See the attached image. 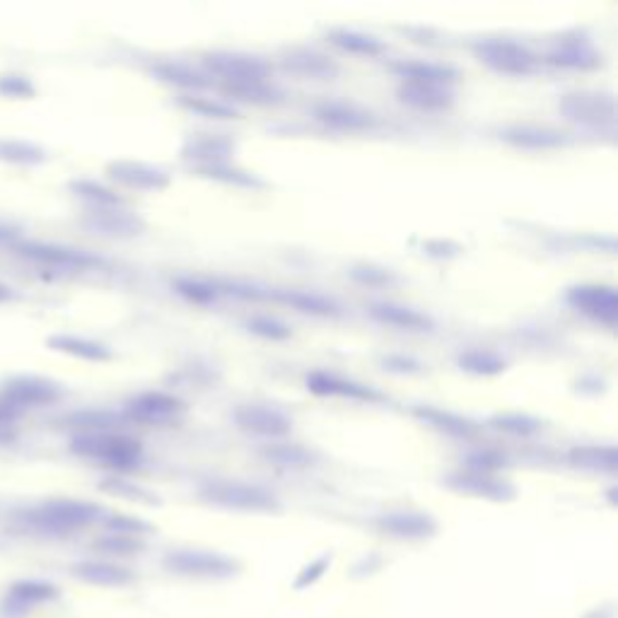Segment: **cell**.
I'll return each mask as SVG.
<instances>
[{"mask_svg": "<svg viewBox=\"0 0 618 618\" xmlns=\"http://www.w3.org/2000/svg\"><path fill=\"white\" fill-rule=\"evenodd\" d=\"M49 346L54 348L58 353H66L73 355V358L78 360H87V363H107V360L114 358V353L109 351V346H104V343L92 341V338H83V336H54L49 338Z\"/></svg>", "mask_w": 618, "mask_h": 618, "instance_id": "35", "label": "cell"}, {"mask_svg": "<svg viewBox=\"0 0 618 618\" xmlns=\"http://www.w3.org/2000/svg\"><path fill=\"white\" fill-rule=\"evenodd\" d=\"M307 392L314 396H331V399H351V401H367V404H375L382 401V394L375 392L372 387L365 384L346 380V377L336 375V372L326 370H314L305 377Z\"/></svg>", "mask_w": 618, "mask_h": 618, "instance_id": "18", "label": "cell"}, {"mask_svg": "<svg viewBox=\"0 0 618 618\" xmlns=\"http://www.w3.org/2000/svg\"><path fill=\"white\" fill-rule=\"evenodd\" d=\"M95 546L102 553H109V556H133V553H141L145 548L143 539H136V536H121V534L102 536V539H97Z\"/></svg>", "mask_w": 618, "mask_h": 618, "instance_id": "45", "label": "cell"}, {"mask_svg": "<svg viewBox=\"0 0 618 618\" xmlns=\"http://www.w3.org/2000/svg\"><path fill=\"white\" fill-rule=\"evenodd\" d=\"M235 150L237 145L227 133H196V136H189L184 141L182 157L198 169L232 162Z\"/></svg>", "mask_w": 618, "mask_h": 618, "instance_id": "17", "label": "cell"}, {"mask_svg": "<svg viewBox=\"0 0 618 618\" xmlns=\"http://www.w3.org/2000/svg\"><path fill=\"white\" fill-rule=\"evenodd\" d=\"M503 143L515 150H527V153H548V150L565 148L570 143L568 133L561 128L546 124H512L500 131Z\"/></svg>", "mask_w": 618, "mask_h": 618, "instance_id": "16", "label": "cell"}, {"mask_svg": "<svg viewBox=\"0 0 618 618\" xmlns=\"http://www.w3.org/2000/svg\"><path fill=\"white\" fill-rule=\"evenodd\" d=\"M326 37H329V42L334 44L338 51H343V54H351V56L377 58V56H382L384 51H387V44H384L382 39H377L375 34L360 32V29L336 27V29H331Z\"/></svg>", "mask_w": 618, "mask_h": 618, "instance_id": "32", "label": "cell"}, {"mask_svg": "<svg viewBox=\"0 0 618 618\" xmlns=\"http://www.w3.org/2000/svg\"><path fill=\"white\" fill-rule=\"evenodd\" d=\"M179 107L186 109L189 114L203 116V119L213 121H237L242 119V109L230 104L227 99L203 97V95H184L179 99Z\"/></svg>", "mask_w": 618, "mask_h": 618, "instance_id": "36", "label": "cell"}, {"mask_svg": "<svg viewBox=\"0 0 618 618\" xmlns=\"http://www.w3.org/2000/svg\"><path fill=\"white\" fill-rule=\"evenodd\" d=\"M71 189L80 198H85L92 208H109V206H124V198L116 194L109 186L92 182V179H78L71 184Z\"/></svg>", "mask_w": 618, "mask_h": 618, "instance_id": "41", "label": "cell"}, {"mask_svg": "<svg viewBox=\"0 0 618 618\" xmlns=\"http://www.w3.org/2000/svg\"><path fill=\"white\" fill-rule=\"evenodd\" d=\"M107 174L109 179L119 186H126V189L131 191H150V194L165 191L169 189V184H172V174H169L167 169L138 160L109 162Z\"/></svg>", "mask_w": 618, "mask_h": 618, "instance_id": "15", "label": "cell"}, {"mask_svg": "<svg viewBox=\"0 0 618 618\" xmlns=\"http://www.w3.org/2000/svg\"><path fill=\"white\" fill-rule=\"evenodd\" d=\"M505 464V454H500L498 450H476L466 457V469L478 471V474H495Z\"/></svg>", "mask_w": 618, "mask_h": 618, "instance_id": "46", "label": "cell"}, {"mask_svg": "<svg viewBox=\"0 0 618 618\" xmlns=\"http://www.w3.org/2000/svg\"><path fill=\"white\" fill-rule=\"evenodd\" d=\"M124 413L128 421L133 423L165 428V425L177 423L179 418L184 416L186 404L179 396L160 392V389H150V392H141L133 396V399H128Z\"/></svg>", "mask_w": 618, "mask_h": 618, "instance_id": "9", "label": "cell"}, {"mask_svg": "<svg viewBox=\"0 0 618 618\" xmlns=\"http://www.w3.org/2000/svg\"><path fill=\"white\" fill-rule=\"evenodd\" d=\"M312 116L324 128L338 133H363L370 131L377 124L375 114L370 109L360 107L355 102H346V99H324L312 107Z\"/></svg>", "mask_w": 618, "mask_h": 618, "instance_id": "12", "label": "cell"}, {"mask_svg": "<svg viewBox=\"0 0 618 618\" xmlns=\"http://www.w3.org/2000/svg\"><path fill=\"white\" fill-rule=\"evenodd\" d=\"M329 565H331V556H319L317 561L305 565V568L300 570V575H297L295 590H307V587L317 585V582L324 577L326 570H329Z\"/></svg>", "mask_w": 618, "mask_h": 618, "instance_id": "47", "label": "cell"}, {"mask_svg": "<svg viewBox=\"0 0 618 618\" xmlns=\"http://www.w3.org/2000/svg\"><path fill=\"white\" fill-rule=\"evenodd\" d=\"M247 329H249V334L264 338V341H271V343L288 341V338L293 336L290 326L281 322L278 317H271V314H256V317H252L247 322Z\"/></svg>", "mask_w": 618, "mask_h": 618, "instance_id": "42", "label": "cell"}, {"mask_svg": "<svg viewBox=\"0 0 618 618\" xmlns=\"http://www.w3.org/2000/svg\"><path fill=\"white\" fill-rule=\"evenodd\" d=\"M198 498L213 507L235 512H276L281 507V500L266 486L237 481V478H213V481L201 483Z\"/></svg>", "mask_w": 618, "mask_h": 618, "instance_id": "2", "label": "cell"}, {"mask_svg": "<svg viewBox=\"0 0 618 618\" xmlns=\"http://www.w3.org/2000/svg\"><path fill=\"white\" fill-rule=\"evenodd\" d=\"M227 102L230 104H247V107H276L283 102V90L273 85L271 80L264 83H244V85H225L223 87Z\"/></svg>", "mask_w": 618, "mask_h": 618, "instance_id": "33", "label": "cell"}, {"mask_svg": "<svg viewBox=\"0 0 618 618\" xmlns=\"http://www.w3.org/2000/svg\"><path fill=\"white\" fill-rule=\"evenodd\" d=\"M568 464L594 474H614L618 469V454L614 445H575L568 452Z\"/></svg>", "mask_w": 618, "mask_h": 618, "instance_id": "34", "label": "cell"}, {"mask_svg": "<svg viewBox=\"0 0 618 618\" xmlns=\"http://www.w3.org/2000/svg\"><path fill=\"white\" fill-rule=\"evenodd\" d=\"M71 573L75 580L85 582V585L112 587V590H119V587L131 585L136 580L131 570L112 561H80L73 565Z\"/></svg>", "mask_w": 618, "mask_h": 618, "instance_id": "27", "label": "cell"}, {"mask_svg": "<svg viewBox=\"0 0 618 618\" xmlns=\"http://www.w3.org/2000/svg\"><path fill=\"white\" fill-rule=\"evenodd\" d=\"M445 486L452 488L454 493L469 495V498L491 500V503H510L517 498L515 486L505 478H498L495 474H478V471H452L445 478Z\"/></svg>", "mask_w": 618, "mask_h": 618, "instance_id": "13", "label": "cell"}, {"mask_svg": "<svg viewBox=\"0 0 618 618\" xmlns=\"http://www.w3.org/2000/svg\"><path fill=\"white\" fill-rule=\"evenodd\" d=\"M413 416H416L421 423L428 425V428L437 430V433L457 437V440H469V437L476 435V425L471 423L469 418L459 416V413L445 411V408L416 406L413 408Z\"/></svg>", "mask_w": 618, "mask_h": 618, "instance_id": "30", "label": "cell"}, {"mask_svg": "<svg viewBox=\"0 0 618 618\" xmlns=\"http://www.w3.org/2000/svg\"><path fill=\"white\" fill-rule=\"evenodd\" d=\"M261 457L266 459L268 464L278 466V469L285 471H305L312 469L314 464H317V452L309 450L305 445H297V442H268L264 445V450H261Z\"/></svg>", "mask_w": 618, "mask_h": 618, "instance_id": "31", "label": "cell"}, {"mask_svg": "<svg viewBox=\"0 0 618 618\" xmlns=\"http://www.w3.org/2000/svg\"><path fill=\"white\" fill-rule=\"evenodd\" d=\"M15 440V430L8 428V425H0V445H5V442H13Z\"/></svg>", "mask_w": 618, "mask_h": 618, "instance_id": "52", "label": "cell"}, {"mask_svg": "<svg viewBox=\"0 0 618 618\" xmlns=\"http://www.w3.org/2000/svg\"><path fill=\"white\" fill-rule=\"evenodd\" d=\"M491 428L512 437H532L541 430V421L529 413H498L491 418Z\"/></svg>", "mask_w": 618, "mask_h": 618, "instance_id": "40", "label": "cell"}, {"mask_svg": "<svg viewBox=\"0 0 618 618\" xmlns=\"http://www.w3.org/2000/svg\"><path fill=\"white\" fill-rule=\"evenodd\" d=\"M348 273H351V278L355 283L367 285V288H387V285H392L396 281V276L389 271V268H382L375 264H358V266H353Z\"/></svg>", "mask_w": 618, "mask_h": 618, "instance_id": "44", "label": "cell"}, {"mask_svg": "<svg viewBox=\"0 0 618 618\" xmlns=\"http://www.w3.org/2000/svg\"><path fill=\"white\" fill-rule=\"evenodd\" d=\"M8 297H10V290L5 288V285H0V302H3V300H8Z\"/></svg>", "mask_w": 618, "mask_h": 618, "instance_id": "54", "label": "cell"}, {"mask_svg": "<svg viewBox=\"0 0 618 618\" xmlns=\"http://www.w3.org/2000/svg\"><path fill=\"white\" fill-rule=\"evenodd\" d=\"M281 66L302 80H336L341 73L334 58L322 54V51L307 49V46H293L285 51L281 56Z\"/></svg>", "mask_w": 618, "mask_h": 618, "instance_id": "21", "label": "cell"}, {"mask_svg": "<svg viewBox=\"0 0 618 618\" xmlns=\"http://www.w3.org/2000/svg\"><path fill=\"white\" fill-rule=\"evenodd\" d=\"M201 63L208 78L223 80V87L271 80V66L264 58L244 51H206Z\"/></svg>", "mask_w": 618, "mask_h": 618, "instance_id": "7", "label": "cell"}, {"mask_svg": "<svg viewBox=\"0 0 618 618\" xmlns=\"http://www.w3.org/2000/svg\"><path fill=\"white\" fill-rule=\"evenodd\" d=\"M58 597H61V590H58L54 582L17 580L8 587V592H5L3 606L8 609V614L25 616L29 611L37 609V606L56 602Z\"/></svg>", "mask_w": 618, "mask_h": 618, "instance_id": "22", "label": "cell"}, {"mask_svg": "<svg viewBox=\"0 0 618 618\" xmlns=\"http://www.w3.org/2000/svg\"><path fill=\"white\" fill-rule=\"evenodd\" d=\"M71 450L78 457L119 471H131L143 462V445L136 437L121 433H83L73 437Z\"/></svg>", "mask_w": 618, "mask_h": 618, "instance_id": "3", "label": "cell"}, {"mask_svg": "<svg viewBox=\"0 0 618 618\" xmlns=\"http://www.w3.org/2000/svg\"><path fill=\"white\" fill-rule=\"evenodd\" d=\"M565 302L582 317L602 326H616L618 322V293L609 283L573 285L565 293Z\"/></svg>", "mask_w": 618, "mask_h": 618, "instance_id": "10", "label": "cell"}, {"mask_svg": "<svg viewBox=\"0 0 618 618\" xmlns=\"http://www.w3.org/2000/svg\"><path fill=\"white\" fill-rule=\"evenodd\" d=\"M162 565L174 575L198 577V580H227L235 577L242 565L237 558L227 556V553L213 551V548H172L162 558Z\"/></svg>", "mask_w": 618, "mask_h": 618, "instance_id": "5", "label": "cell"}, {"mask_svg": "<svg viewBox=\"0 0 618 618\" xmlns=\"http://www.w3.org/2000/svg\"><path fill=\"white\" fill-rule=\"evenodd\" d=\"M377 529L399 541H428L433 539L440 524L430 512L423 510H389L377 517Z\"/></svg>", "mask_w": 618, "mask_h": 618, "instance_id": "14", "label": "cell"}, {"mask_svg": "<svg viewBox=\"0 0 618 618\" xmlns=\"http://www.w3.org/2000/svg\"><path fill=\"white\" fill-rule=\"evenodd\" d=\"M104 527H107L109 534L136 536V539H143L145 534L153 532V524L141 520V517H131V515H107L104 517Z\"/></svg>", "mask_w": 618, "mask_h": 618, "instance_id": "43", "label": "cell"}, {"mask_svg": "<svg viewBox=\"0 0 618 618\" xmlns=\"http://www.w3.org/2000/svg\"><path fill=\"white\" fill-rule=\"evenodd\" d=\"M384 370L394 372V375H413V372H421V363H418L416 358H411V355H387V358L382 360Z\"/></svg>", "mask_w": 618, "mask_h": 618, "instance_id": "49", "label": "cell"}, {"mask_svg": "<svg viewBox=\"0 0 618 618\" xmlns=\"http://www.w3.org/2000/svg\"><path fill=\"white\" fill-rule=\"evenodd\" d=\"M20 416H22L20 408H15L13 404H8L5 399H0V425H8V428H13V423Z\"/></svg>", "mask_w": 618, "mask_h": 618, "instance_id": "51", "label": "cell"}, {"mask_svg": "<svg viewBox=\"0 0 618 618\" xmlns=\"http://www.w3.org/2000/svg\"><path fill=\"white\" fill-rule=\"evenodd\" d=\"M0 92L13 97H27L32 95V85H29V80L22 78V75H8V78L0 80Z\"/></svg>", "mask_w": 618, "mask_h": 618, "instance_id": "50", "label": "cell"}, {"mask_svg": "<svg viewBox=\"0 0 618 618\" xmlns=\"http://www.w3.org/2000/svg\"><path fill=\"white\" fill-rule=\"evenodd\" d=\"M87 227L107 237H138L145 232V220L133 211H126L124 206H109V208H92L85 218Z\"/></svg>", "mask_w": 618, "mask_h": 618, "instance_id": "24", "label": "cell"}, {"mask_svg": "<svg viewBox=\"0 0 618 618\" xmlns=\"http://www.w3.org/2000/svg\"><path fill=\"white\" fill-rule=\"evenodd\" d=\"M457 365L474 377H495L507 370V360L491 348H466L457 355Z\"/></svg>", "mask_w": 618, "mask_h": 618, "instance_id": "37", "label": "cell"}, {"mask_svg": "<svg viewBox=\"0 0 618 618\" xmlns=\"http://www.w3.org/2000/svg\"><path fill=\"white\" fill-rule=\"evenodd\" d=\"M153 75L160 83L177 87V90L189 92V95H198V92L208 90V87L213 85V80L208 78L206 71H198V68L182 61L157 63V66H153Z\"/></svg>", "mask_w": 618, "mask_h": 618, "instance_id": "28", "label": "cell"}, {"mask_svg": "<svg viewBox=\"0 0 618 618\" xmlns=\"http://www.w3.org/2000/svg\"><path fill=\"white\" fill-rule=\"evenodd\" d=\"M396 99L413 112L442 114L454 107V87L428 85V83H399Z\"/></svg>", "mask_w": 618, "mask_h": 618, "instance_id": "19", "label": "cell"}, {"mask_svg": "<svg viewBox=\"0 0 618 618\" xmlns=\"http://www.w3.org/2000/svg\"><path fill=\"white\" fill-rule=\"evenodd\" d=\"M585 618H611V614H609V611L597 609V611H592V614H587Z\"/></svg>", "mask_w": 618, "mask_h": 618, "instance_id": "53", "label": "cell"}, {"mask_svg": "<svg viewBox=\"0 0 618 618\" xmlns=\"http://www.w3.org/2000/svg\"><path fill=\"white\" fill-rule=\"evenodd\" d=\"M370 317L377 324L389 326V329L406 331V334H428L435 329V322L430 314L411 305H401V302H375L370 305Z\"/></svg>", "mask_w": 618, "mask_h": 618, "instance_id": "20", "label": "cell"}, {"mask_svg": "<svg viewBox=\"0 0 618 618\" xmlns=\"http://www.w3.org/2000/svg\"><path fill=\"white\" fill-rule=\"evenodd\" d=\"M172 288H174V293L182 295L186 302H191V305H196V307L215 305V302H218V297H220L218 285L206 281V278L182 276L172 283Z\"/></svg>", "mask_w": 618, "mask_h": 618, "instance_id": "39", "label": "cell"}, {"mask_svg": "<svg viewBox=\"0 0 618 618\" xmlns=\"http://www.w3.org/2000/svg\"><path fill=\"white\" fill-rule=\"evenodd\" d=\"M107 517V510L92 500H75V498H56L22 512V522L34 532L46 536H68L80 532V529L92 527L99 520Z\"/></svg>", "mask_w": 618, "mask_h": 618, "instance_id": "1", "label": "cell"}, {"mask_svg": "<svg viewBox=\"0 0 618 618\" xmlns=\"http://www.w3.org/2000/svg\"><path fill=\"white\" fill-rule=\"evenodd\" d=\"M20 252L22 256H27V259L39 261V264L61 268H90L99 264L97 256L80 252V249L56 247V244H27V247H20Z\"/></svg>", "mask_w": 618, "mask_h": 618, "instance_id": "29", "label": "cell"}, {"mask_svg": "<svg viewBox=\"0 0 618 618\" xmlns=\"http://www.w3.org/2000/svg\"><path fill=\"white\" fill-rule=\"evenodd\" d=\"M201 177L213 179V182L227 184V186H237V189H261L264 182L256 177L254 172H247V169L237 167L235 162H223V165H211V167H198L196 169Z\"/></svg>", "mask_w": 618, "mask_h": 618, "instance_id": "38", "label": "cell"}, {"mask_svg": "<svg viewBox=\"0 0 618 618\" xmlns=\"http://www.w3.org/2000/svg\"><path fill=\"white\" fill-rule=\"evenodd\" d=\"M0 157L3 160H13V162H39L44 157V153L34 145L27 143H0Z\"/></svg>", "mask_w": 618, "mask_h": 618, "instance_id": "48", "label": "cell"}, {"mask_svg": "<svg viewBox=\"0 0 618 618\" xmlns=\"http://www.w3.org/2000/svg\"><path fill=\"white\" fill-rule=\"evenodd\" d=\"M392 71L401 83H428V85H447L454 87L462 78L459 68L452 63L425 61V58H401L392 66Z\"/></svg>", "mask_w": 618, "mask_h": 618, "instance_id": "23", "label": "cell"}, {"mask_svg": "<svg viewBox=\"0 0 618 618\" xmlns=\"http://www.w3.org/2000/svg\"><path fill=\"white\" fill-rule=\"evenodd\" d=\"M0 399L20 408V411L27 406H49L61 399V387L56 382L42 380V377H17L5 387Z\"/></svg>", "mask_w": 618, "mask_h": 618, "instance_id": "25", "label": "cell"}, {"mask_svg": "<svg viewBox=\"0 0 618 618\" xmlns=\"http://www.w3.org/2000/svg\"><path fill=\"white\" fill-rule=\"evenodd\" d=\"M232 421L242 433L261 437V440L268 442H278L285 440L290 433H293L295 421L290 413H285L283 408L273 406V404H239L235 411H232Z\"/></svg>", "mask_w": 618, "mask_h": 618, "instance_id": "8", "label": "cell"}, {"mask_svg": "<svg viewBox=\"0 0 618 618\" xmlns=\"http://www.w3.org/2000/svg\"><path fill=\"white\" fill-rule=\"evenodd\" d=\"M471 54L481 66L498 75L524 78L539 68V56L527 44L507 37H483L471 44Z\"/></svg>", "mask_w": 618, "mask_h": 618, "instance_id": "4", "label": "cell"}, {"mask_svg": "<svg viewBox=\"0 0 618 618\" xmlns=\"http://www.w3.org/2000/svg\"><path fill=\"white\" fill-rule=\"evenodd\" d=\"M546 61L561 71L590 73L602 68L604 54L594 46L592 39L582 37V34H565L548 49Z\"/></svg>", "mask_w": 618, "mask_h": 618, "instance_id": "11", "label": "cell"}, {"mask_svg": "<svg viewBox=\"0 0 618 618\" xmlns=\"http://www.w3.org/2000/svg\"><path fill=\"white\" fill-rule=\"evenodd\" d=\"M268 297H273L281 305L295 309V312L307 314V317H319V319H329L338 317L341 314V307L334 297L314 293V290H302V288H278L271 290Z\"/></svg>", "mask_w": 618, "mask_h": 618, "instance_id": "26", "label": "cell"}, {"mask_svg": "<svg viewBox=\"0 0 618 618\" xmlns=\"http://www.w3.org/2000/svg\"><path fill=\"white\" fill-rule=\"evenodd\" d=\"M558 112L570 124L587 131H604L616 124V97L606 90H573L565 92L558 102Z\"/></svg>", "mask_w": 618, "mask_h": 618, "instance_id": "6", "label": "cell"}]
</instances>
